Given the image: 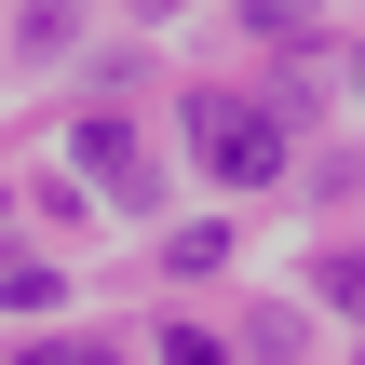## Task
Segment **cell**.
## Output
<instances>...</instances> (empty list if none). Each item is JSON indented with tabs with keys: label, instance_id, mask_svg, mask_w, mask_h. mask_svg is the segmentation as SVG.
I'll list each match as a JSON object with an SVG mask.
<instances>
[{
	"label": "cell",
	"instance_id": "1",
	"mask_svg": "<svg viewBox=\"0 0 365 365\" xmlns=\"http://www.w3.org/2000/svg\"><path fill=\"white\" fill-rule=\"evenodd\" d=\"M190 149L230 176V190H257V176H284V122L257 108V95H190Z\"/></svg>",
	"mask_w": 365,
	"mask_h": 365
},
{
	"label": "cell",
	"instance_id": "3",
	"mask_svg": "<svg viewBox=\"0 0 365 365\" xmlns=\"http://www.w3.org/2000/svg\"><path fill=\"white\" fill-rule=\"evenodd\" d=\"M244 14H257L271 41H284V27H312V0H244Z\"/></svg>",
	"mask_w": 365,
	"mask_h": 365
},
{
	"label": "cell",
	"instance_id": "6",
	"mask_svg": "<svg viewBox=\"0 0 365 365\" xmlns=\"http://www.w3.org/2000/svg\"><path fill=\"white\" fill-rule=\"evenodd\" d=\"M81 365H108V352H81Z\"/></svg>",
	"mask_w": 365,
	"mask_h": 365
},
{
	"label": "cell",
	"instance_id": "4",
	"mask_svg": "<svg viewBox=\"0 0 365 365\" xmlns=\"http://www.w3.org/2000/svg\"><path fill=\"white\" fill-rule=\"evenodd\" d=\"M163 365H230V352H217V339H190V325H176V339H163Z\"/></svg>",
	"mask_w": 365,
	"mask_h": 365
},
{
	"label": "cell",
	"instance_id": "5",
	"mask_svg": "<svg viewBox=\"0 0 365 365\" xmlns=\"http://www.w3.org/2000/svg\"><path fill=\"white\" fill-rule=\"evenodd\" d=\"M27 365H81V352H27Z\"/></svg>",
	"mask_w": 365,
	"mask_h": 365
},
{
	"label": "cell",
	"instance_id": "2",
	"mask_svg": "<svg viewBox=\"0 0 365 365\" xmlns=\"http://www.w3.org/2000/svg\"><path fill=\"white\" fill-rule=\"evenodd\" d=\"M68 163H81L108 203H149V149H135V122H108V108H95V122L68 135Z\"/></svg>",
	"mask_w": 365,
	"mask_h": 365
}]
</instances>
